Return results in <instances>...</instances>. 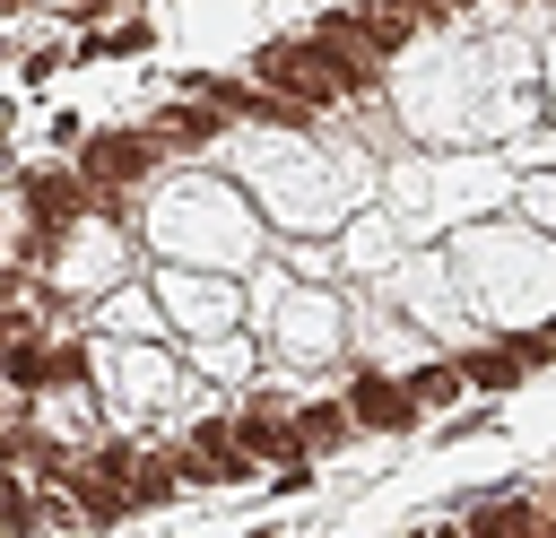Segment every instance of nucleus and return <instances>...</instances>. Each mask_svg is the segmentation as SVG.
I'll return each mask as SVG.
<instances>
[{"label":"nucleus","instance_id":"obj_13","mask_svg":"<svg viewBox=\"0 0 556 538\" xmlns=\"http://www.w3.org/2000/svg\"><path fill=\"white\" fill-rule=\"evenodd\" d=\"M70 382H87V356L78 347H52V382L43 390H70Z\"/></svg>","mask_w":556,"mask_h":538},{"label":"nucleus","instance_id":"obj_6","mask_svg":"<svg viewBox=\"0 0 556 538\" xmlns=\"http://www.w3.org/2000/svg\"><path fill=\"white\" fill-rule=\"evenodd\" d=\"M295 434H304V451H339V443L356 434V408H348V399H313V408L295 417Z\"/></svg>","mask_w":556,"mask_h":538},{"label":"nucleus","instance_id":"obj_14","mask_svg":"<svg viewBox=\"0 0 556 538\" xmlns=\"http://www.w3.org/2000/svg\"><path fill=\"white\" fill-rule=\"evenodd\" d=\"M304 486H313V469H304V451H295V460H278V495H304Z\"/></svg>","mask_w":556,"mask_h":538},{"label":"nucleus","instance_id":"obj_3","mask_svg":"<svg viewBox=\"0 0 556 538\" xmlns=\"http://www.w3.org/2000/svg\"><path fill=\"white\" fill-rule=\"evenodd\" d=\"M313 43H321V52L339 61V78H348V95L382 78V52H374V35H365V17H356V9H330V17L313 26Z\"/></svg>","mask_w":556,"mask_h":538},{"label":"nucleus","instance_id":"obj_8","mask_svg":"<svg viewBox=\"0 0 556 538\" xmlns=\"http://www.w3.org/2000/svg\"><path fill=\"white\" fill-rule=\"evenodd\" d=\"M460 364H469V390H513V382L530 373V364H521V347H469Z\"/></svg>","mask_w":556,"mask_h":538},{"label":"nucleus","instance_id":"obj_15","mask_svg":"<svg viewBox=\"0 0 556 538\" xmlns=\"http://www.w3.org/2000/svg\"><path fill=\"white\" fill-rule=\"evenodd\" d=\"M70 9H78V17H96V9H113V0H70Z\"/></svg>","mask_w":556,"mask_h":538},{"label":"nucleus","instance_id":"obj_2","mask_svg":"<svg viewBox=\"0 0 556 538\" xmlns=\"http://www.w3.org/2000/svg\"><path fill=\"white\" fill-rule=\"evenodd\" d=\"M156 130H96V139H78V174L87 182H104V191H122V182H139L148 165H156Z\"/></svg>","mask_w":556,"mask_h":538},{"label":"nucleus","instance_id":"obj_1","mask_svg":"<svg viewBox=\"0 0 556 538\" xmlns=\"http://www.w3.org/2000/svg\"><path fill=\"white\" fill-rule=\"evenodd\" d=\"M252 78H261V87H278V95H295V104H313V113L348 95L339 61H330L313 35H304V43H287V35H278V43H261V52H252Z\"/></svg>","mask_w":556,"mask_h":538},{"label":"nucleus","instance_id":"obj_17","mask_svg":"<svg viewBox=\"0 0 556 538\" xmlns=\"http://www.w3.org/2000/svg\"><path fill=\"white\" fill-rule=\"evenodd\" d=\"M452 9H460V0H452Z\"/></svg>","mask_w":556,"mask_h":538},{"label":"nucleus","instance_id":"obj_11","mask_svg":"<svg viewBox=\"0 0 556 538\" xmlns=\"http://www.w3.org/2000/svg\"><path fill=\"white\" fill-rule=\"evenodd\" d=\"M0 529H9V538H35V495H26L17 477L0 486Z\"/></svg>","mask_w":556,"mask_h":538},{"label":"nucleus","instance_id":"obj_7","mask_svg":"<svg viewBox=\"0 0 556 538\" xmlns=\"http://www.w3.org/2000/svg\"><path fill=\"white\" fill-rule=\"evenodd\" d=\"M208 130H217V104H208V95H191V104H165V113H156V139H165V148H200Z\"/></svg>","mask_w":556,"mask_h":538},{"label":"nucleus","instance_id":"obj_5","mask_svg":"<svg viewBox=\"0 0 556 538\" xmlns=\"http://www.w3.org/2000/svg\"><path fill=\"white\" fill-rule=\"evenodd\" d=\"M235 434H243V451H252V460H269V469L304 451V434H295V417H287L278 399H252V408L235 417Z\"/></svg>","mask_w":556,"mask_h":538},{"label":"nucleus","instance_id":"obj_10","mask_svg":"<svg viewBox=\"0 0 556 538\" xmlns=\"http://www.w3.org/2000/svg\"><path fill=\"white\" fill-rule=\"evenodd\" d=\"M408 390H417V408H443V399H460V390H469V364H417V373H408Z\"/></svg>","mask_w":556,"mask_h":538},{"label":"nucleus","instance_id":"obj_12","mask_svg":"<svg viewBox=\"0 0 556 538\" xmlns=\"http://www.w3.org/2000/svg\"><path fill=\"white\" fill-rule=\"evenodd\" d=\"M87 52H148V26H139V17H122V26H113V35H96Z\"/></svg>","mask_w":556,"mask_h":538},{"label":"nucleus","instance_id":"obj_4","mask_svg":"<svg viewBox=\"0 0 556 538\" xmlns=\"http://www.w3.org/2000/svg\"><path fill=\"white\" fill-rule=\"evenodd\" d=\"M348 408H356L365 434H408V425H417V390L391 382V373H356V382H348Z\"/></svg>","mask_w":556,"mask_h":538},{"label":"nucleus","instance_id":"obj_9","mask_svg":"<svg viewBox=\"0 0 556 538\" xmlns=\"http://www.w3.org/2000/svg\"><path fill=\"white\" fill-rule=\"evenodd\" d=\"M469 529H556V512H539V503H469Z\"/></svg>","mask_w":556,"mask_h":538},{"label":"nucleus","instance_id":"obj_16","mask_svg":"<svg viewBox=\"0 0 556 538\" xmlns=\"http://www.w3.org/2000/svg\"><path fill=\"white\" fill-rule=\"evenodd\" d=\"M547 338H556V321H547Z\"/></svg>","mask_w":556,"mask_h":538}]
</instances>
